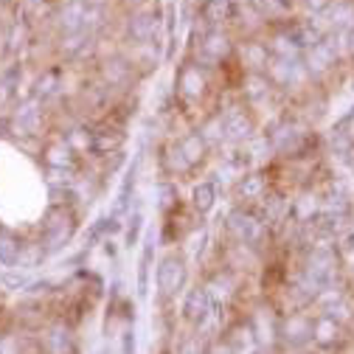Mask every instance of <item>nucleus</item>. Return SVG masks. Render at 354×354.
Instances as JSON below:
<instances>
[{
	"label": "nucleus",
	"mask_w": 354,
	"mask_h": 354,
	"mask_svg": "<svg viewBox=\"0 0 354 354\" xmlns=\"http://www.w3.org/2000/svg\"><path fill=\"white\" fill-rule=\"evenodd\" d=\"M132 186H136V166H132V169L127 171V177H124V183H121V192H118V203H115V211H118V214H121V211L127 208Z\"/></svg>",
	"instance_id": "nucleus-20"
},
{
	"label": "nucleus",
	"mask_w": 354,
	"mask_h": 354,
	"mask_svg": "<svg viewBox=\"0 0 354 354\" xmlns=\"http://www.w3.org/2000/svg\"><path fill=\"white\" fill-rule=\"evenodd\" d=\"M186 284V259L177 256V253H169L160 264H158V290L160 295H174Z\"/></svg>",
	"instance_id": "nucleus-2"
},
{
	"label": "nucleus",
	"mask_w": 354,
	"mask_h": 354,
	"mask_svg": "<svg viewBox=\"0 0 354 354\" xmlns=\"http://www.w3.org/2000/svg\"><path fill=\"white\" fill-rule=\"evenodd\" d=\"M121 3H124L127 9H141L144 3H149V0H121Z\"/></svg>",
	"instance_id": "nucleus-26"
},
{
	"label": "nucleus",
	"mask_w": 354,
	"mask_h": 354,
	"mask_svg": "<svg viewBox=\"0 0 354 354\" xmlns=\"http://www.w3.org/2000/svg\"><path fill=\"white\" fill-rule=\"evenodd\" d=\"M343 42H346V51H348V57L354 59V26H351V28L343 34Z\"/></svg>",
	"instance_id": "nucleus-24"
},
{
	"label": "nucleus",
	"mask_w": 354,
	"mask_h": 354,
	"mask_svg": "<svg viewBox=\"0 0 354 354\" xmlns=\"http://www.w3.org/2000/svg\"><path fill=\"white\" fill-rule=\"evenodd\" d=\"M160 26V12H136L127 23V34L132 42H149Z\"/></svg>",
	"instance_id": "nucleus-4"
},
{
	"label": "nucleus",
	"mask_w": 354,
	"mask_h": 354,
	"mask_svg": "<svg viewBox=\"0 0 354 354\" xmlns=\"http://www.w3.org/2000/svg\"><path fill=\"white\" fill-rule=\"evenodd\" d=\"M250 129H253V124H250V118H248L242 110L228 113V118H225V132H228L231 138H248Z\"/></svg>",
	"instance_id": "nucleus-15"
},
{
	"label": "nucleus",
	"mask_w": 354,
	"mask_h": 354,
	"mask_svg": "<svg viewBox=\"0 0 354 354\" xmlns=\"http://www.w3.org/2000/svg\"><path fill=\"white\" fill-rule=\"evenodd\" d=\"M273 3H276L281 12H290V9H292V0H273Z\"/></svg>",
	"instance_id": "nucleus-27"
},
{
	"label": "nucleus",
	"mask_w": 354,
	"mask_h": 354,
	"mask_svg": "<svg viewBox=\"0 0 354 354\" xmlns=\"http://www.w3.org/2000/svg\"><path fill=\"white\" fill-rule=\"evenodd\" d=\"M20 253H23V245L9 231H0V264L15 268V264L20 261Z\"/></svg>",
	"instance_id": "nucleus-13"
},
{
	"label": "nucleus",
	"mask_w": 354,
	"mask_h": 354,
	"mask_svg": "<svg viewBox=\"0 0 354 354\" xmlns=\"http://www.w3.org/2000/svg\"><path fill=\"white\" fill-rule=\"evenodd\" d=\"M203 54L214 62H223L231 54V37L223 31H208L203 39Z\"/></svg>",
	"instance_id": "nucleus-12"
},
{
	"label": "nucleus",
	"mask_w": 354,
	"mask_h": 354,
	"mask_svg": "<svg viewBox=\"0 0 354 354\" xmlns=\"http://www.w3.org/2000/svg\"><path fill=\"white\" fill-rule=\"evenodd\" d=\"M0 284H3L6 290H23V287H28V276H23V273H3V276H0Z\"/></svg>",
	"instance_id": "nucleus-21"
},
{
	"label": "nucleus",
	"mask_w": 354,
	"mask_h": 354,
	"mask_svg": "<svg viewBox=\"0 0 354 354\" xmlns=\"http://www.w3.org/2000/svg\"><path fill=\"white\" fill-rule=\"evenodd\" d=\"M177 91H180L183 99H200L205 93V76L200 73L197 65H183L180 73H177Z\"/></svg>",
	"instance_id": "nucleus-6"
},
{
	"label": "nucleus",
	"mask_w": 354,
	"mask_h": 354,
	"mask_svg": "<svg viewBox=\"0 0 354 354\" xmlns=\"http://www.w3.org/2000/svg\"><path fill=\"white\" fill-rule=\"evenodd\" d=\"M124 147V132L115 129V127H102L91 136V149L99 152V155H107V152H118Z\"/></svg>",
	"instance_id": "nucleus-10"
},
{
	"label": "nucleus",
	"mask_w": 354,
	"mask_h": 354,
	"mask_svg": "<svg viewBox=\"0 0 354 354\" xmlns=\"http://www.w3.org/2000/svg\"><path fill=\"white\" fill-rule=\"evenodd\" d=\"M304 3L313 9V12H326V9L335 3V0H304Z\"/></svg>",
	"instance_id": "nucleus-23"
},
{
	"label": "nucleus",
	"mask_w": 354,
	"mask_h": 354,
	"mask_svg": "<svg viewBox=\"0 0 354 354\" xmlns=\"http://www.w3.org/2000/svg\"><path fill=\"white\" fill-rule=\"evenodd\" d=\"M73 152H71V147H65V144H57V147H51L48 149V163L54 166V169H65V166H71L73 163V158H71Z\"/></svg>",
	"instance_id": "nucleus-19"
},
{
	"label": "nucleus",
	"mask_w": 354,
	"mask_h": 354,
	"mask_svg": "<svg viewBox=\"0 0 354 354\" xmlns=\"http://www.w3.org/2000/svg\"><path fill=\"white\" fill-rule=\"evenodd\" d=\"M326 12H329V28L332 31H343L346 34L354 26V3L351 0H335Z\"/></svg>",
	"instance_id": "nucleus-11"
},
{
	"label": "nucleus",
	"mask_w": 354,
	"mask_h": 354,
	"mask_svg": "<svg viewBox=\"0 0 354 354\" xmlns=\"http://www.w3.org/2000/svg\"><path fill=\"white\" fill-rule=\"evenodd\" d=\"M214 200H216V189H214L211 183H200V186L194 189V200H192V205H194V211L208 214V211L214 208Z\"/></svg>",
	"instance_id": "nucleus-17"
},
{
	"label": "nucleus",
	"mask_w": 354,
	"mask_h": 354,
	"mask_svg": "<svg viewBox=\"0 0 354 354\" xmlns=\"http://www.w3.org/2000/svg\"><path fill=\"white\" fill-rule=\"evenodd\" d=\"M208 313H211V295H208V290H205V287L192 290L189 298H186V304H183V315H186V321H192V324H203V321L208 318Z\"/></svg>",
	"instance_id": "nucleus-7"
},
{
	"label": "nucleus",
	"mask_w": 354,
	"mask_h": 354,
	"mask_svg": "<svg viewBox=\"0 0 354 354\" xmlns=\"http://www.w3.org/2000/svg\"><path fill=\"white\" fill-rule=\"evenodd\" d=\"M136 351V337H132V332L124 335V354H132Z\"/></svg>",
	"instance_id": "nucleus-25"
},
{
	"label": "nucleus",
	"mask_w": 354,
	"mask_h": 354,
	"mask_svg": "<svg viewBox=\"0 0 354 354\" xmlns=\"http://www.w3.org/2000/svg\"><path fill=\"white\" fill-rule=\"evenodd\" d=\"M200 15H203V20H208L211 26L223 23V20L231 17V0H205L203 9H200Z\"/></svg>",
	"instance_id": "nucleus-14"
},
{
	"label": "nucleus",
	"mask_w": 354,
	"mask_h": 354,
	"mask_svg": "<svg viewBox=\"0 0 354 354\" xmlns=\"http://www.w3.org/2000/svg\"><path fill=\"white\" fill-rule=\"evenodd\" d=\"M73 236V216L65 214L62 208H51L46 216V228H42V239H46V250H59L68 245Z\"/></svg>",
	"instance_id": "nucleus-1"
},
{
	"label": "nucleus",
	"mask_w": 354,
	"mask_h": 354,
	"mask_svg": "<svg viewBox=\"0 0 354 354\" xmlns=\"http://www.w3.org/2000/svg\"><path fill=\"white\" fill-rule=\"evenodd\" d=\"M228 228H231V234H234L239 242H245V245H253V242H259V236H261V223H259L253 214H245V211H234V214H231Z\"/></svg>",
	"instance_id": "nucleus-5"
},
{
	"label": "nucleus",
	"mask_w": 354,
	"mask_h": 354,
	"mask_svg": "<svg viewBox=\"0 0 354 354\" xmlns=\"http://www.w3.org/2000/svg\"><path fill=\"white\" fill-rule=\"evenodd\" d=\"M239 194L245 200H259L264 194V180H261V174H250L245 177V180L239 183Z\"/></svg>",
	"instance_id": "nucleus-18"
},
{
	"label": "nucleus",
	"mask_w": 354,
	"mask_h": 354,
	"mask_svg": "<svg viewBox=\"0 0 354 354\" xmlns=\"http://www.w3.org/2000/svg\"><path fill=\"white\" fill-rule=\"evenodd\" d=\"M87 9L91 3L84 0H71V3L59 12V28L65 34H76V31H84V17H87Z\"/></svg>",
	"instance_id": "nucleus-9"
},
{
	"label": "nucleus",
	"mask_w": 354,
	"mask_h": 354,
	"mask_svg": "<svg viewBox=\"0 0 354 354\" xmlns=\"http://www.w3.org/2000/svg\"><path fill=\"white\" fill-rule=\"evenodd\" d=\"M129 231H127V245L132 248V245H136V239H138V231H141V214H136V216H132L129 219Z\"/></svg>",
	"instance_id": "nucleus-22"
},
{
	"label": "nucleus",
	"mask_w": 354,
	"mask_h": 354,
	"mask_svg": "<svg viewBox=\"0 0 354 354\" xmlns=\"http://www.w3.org/2000/svg\"><path fill=\"white\" fill-rule=\"evenodd\" d=\"M335 62H337V46H335V39H332L329 34H326L324 39H318L313 48H306V71L324 73V71H329Z\"/></svg>",
	"instance_id": "nucleus-3"
},
{
	"label": "nucleus",
	"mask_w": 354,
	"mask_h": 354,
	"mask_svg": "<svg viewBox=\"0 0 354 354\" xmlns=\"http://www.w3.org/2000/svg\"><path fill=\"white\" fill-rule=\"evenodd\" d=\"M183 149V155H186V160L194 166V163H200L203 160V152H205V138L203 136H186L180 144H177Z\"/></svg>",
	"instance_id": "nucleus-16"
},
{
	"label": "nucleus",
	"mask_w": 354,
	"mask_h": 354,
	"mask_svg": "<svg viewBox=\"0 0 354 354\" xmlns=\"http://www.w3.org/2000/svg\"><path fill=\"white\" fill-rule=\"evenodd\" d=\"M313 337H315L321 346H326V348H332V346H337V343L346 340L343 326L335 321V315H324V318H318V321L313 324Z\"/></svg>",
	"instance_id": "nucleus-8"
}]
</instances>
